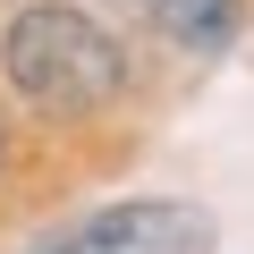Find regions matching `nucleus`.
<instances>
[{"mask_svg":"<svg viewBox=\"0 0 254 254\" xmlns=\"http://www.w3.org/2000/svg\"><path fill=\"white\" fill-rule=\"evenodd\" d=\"M0 60H9V85L51 119H85L119 93V43L76 9H26L0 43Z\"/></svg>","mask_w":254,"mask_h":254,"instance_id":"nucleus-1","label":"nucleus"},{"mask_svg":"<svg viewBox=\"0 0 254 254\" xmlns=\"http://www.w3.org/2000/svg\"><path fill=\"white\" fill-rule=\"evenodd\" d=\"M220 229L203 203H110L76 229H60L43 254H212Z\"/></svg>","mask_w":254,"mask_h":254,"instance_id":"nucleus-2","label":"nucleus"},{"mask_svg":"<svg viewBox=\"0 0 254 254\" xmlns=\"http://www.w3.org/2000/svg\"><path fill=\"white\" fill-rule=\"evenodd\" d=\"M136 9L153 26H170L178 43H195V51H220L237 34V0H136Z\"/></svg>","mask_w":254,"mask_h":254,"instance_id":"nucleus-3","label":"nucleus"}]
</instances>
